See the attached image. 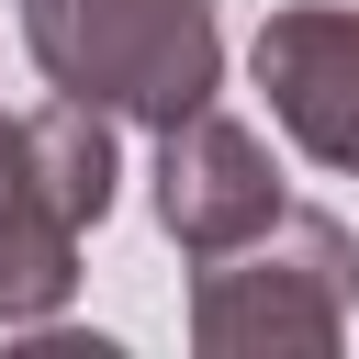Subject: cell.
<instances>
[{"instance_id":"5b68a950","label":"cell","mask_w":359,"mask_h":359,"mask_svg":"<svg viewBox=\"0 0 359 359\" xmlns=\"http://www.w3.org/2000/svg\"><path fill=\"white\" fill-rule=\"evenodd\" d=\"M79 292V224L34 191L22 135L0 123V325H56Z\"/></svg>"},{"instance_id":"277c9868","label":"cell","mask_w":359,"mask_h":359,"mask_svg":"<svg viewBox=\"0 0 359 359\" xmlns=\"http://www.w3.org/2000/svg\"><path fill=\"white\" fill-rule=\"evenodd\" d=\"M157 224H168V247L180 258H224V247H247V236H269L280 224V168H269V146L236 123V112H180L168 135H157Z\"/></svg>"},{"instance_id":"6da1fadb","label":"cell","mask_w":359,"mask_h":359,"mask_svg":"<svg viewBox=\"0 0 359 359\" xmlns=\"http://www.w3.org/2000/svg\"><path fill=\"white\" fill-rule=\"evenodd\" d=\"M22 45L45 90L168 135L224 90V22L213 0H22Z\"/></svg>"},{"instance_id":"7a4b0ae2","label":"cell","mask_w":359,"mask_h":359,"mask_svg":"<svg viewBox=\"0 0 359 359\" xmlns=\"http://www.w3.org/2000/svg\"><path fill=\"white\" fill-rule=\"evenodd\" d=\"M348 224L314 202H280L269 236L202 258L191 280V348L202 359H325L348 348Z\"/></svg>"},{"instance_id":"8992f818","label":"cell","mask_w":359,"mask_h":359,"mask_svg":"<svg viewBox=\"0 0 359 359\" xmlns=\"http://www.w3.org/2000/svg\"><path fill=\"white\" fill-rule=\"evenodd\" d=\"M11 135H22L34 191L90 236V224L112 213V180H123V157H112V112H90V101H67V90H56V101H45V112H22Z\"/></svg>"},{"instance_id":"52a82bcc","label":"cell","mask_w":359,"mask_h":359,"mask_svg":"<svg viewBox=\"0 0 359 359\" xmlns=\"http://www.w3.org/2000/svg\"><path fill=\"white\" fill-rule=\"evenodd\" d=\"M348 314H359V258H348Z\"/></svg>"},{"instance_id":"3957f363","label":"cell","mask_w":359,"mask_h":359,"mask_svg":"<svg viewBox=\"0 0 359 359\" xmlns=\"http://www.w3.org/2000/svg\"><path fill=\"white\" fill-rule=\"evenodd\" d=\"M247 79L269 90V123H280L314 168L359 180V11H348V0H292V11H269L258 45H247Z\"/></svg>"}]
</instances>
